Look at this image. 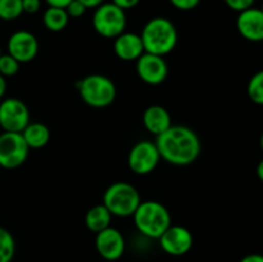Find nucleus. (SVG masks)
Segmentation results:
<instances>
[{
    "label": "nucleus",
    "instance_id": "1",
    "mask_svg": "<svg viewBox=\"0 0 263 262\" xmlns=\"http://www.w3.org/2000/svg\"><path fill=\"white\" fill-rule=\"evenodd\" d=\"M156 145L161 159L174 166H189L194 163L202 152V143L193 128L172 125L161 135L156 136Z\"/></svg>",
    "mask_w": 263,
    "mask_h": 262
},
{
    "label": "nucleus",
    "instance_id": "2",
    "mask_svg": "<svg viewBox=\"0 0 263 262\" xmlns=\"http://www.w3.org/2000/svg\"><path fill=\"white\" fill-rule=\"evenodd\" d=\"M140 38L145 53L164 57L176 48L179 35L168 18L156 17L145 23Z\"/></svg>",
    "mask_w": 263,
    "mask_h": 262
},
{
    "label": "nucleus",
    "instance_id": "3",
    "mask_svg": "<svg viewBox=\"0 0 263 262\" xmlns=\"http://www.w3.org/2000/svg\"><path fill=\"white\" fill-rule=\"evenodd\" d=\"M134 223L139 233L151 239H159L171 225V215L162 203L145 200L139 204L133 215Z\"/></svg>",
    "mask_w": 263,
    "mask_h": 262
},
{
    "label": "nucleus",
    "instance_id": "4",
    "mask_svg": "<svg viewBox=\"0 0 263 262\" xmlns=\"http://www.w3.org/2000/svg\"><path fill=\"white\" fill-rule=\"evenodd\" d=\"M141 203L140 194L134 185L125 181L113 182L103 195V204L112 216L130 217Z\"/></svg>",
    "mask_w": 263,
    "mask_h": 262
},
{
    "label": "nucleus",
    "instance_id": "5",
    "mask_svg": "<svg viewBox=\"0 0 263 262\" xmlns=\"http://www.w3.org/2000/svg\"><path fill=\"white\" fill-rule=\"evenodd\" d=\"M81 99L92 108H105L112 104L117 95L116 85L104 74H89L77 82Z\"/></svg>",
    "mask_w": 263,
    "mask_h": 262
},
{
    "label": "nucleus",
    "instance_id": "6",
    "mask_svg": "<svg viewBox=\"0 0 263 262\" xmlns=\"http://www.w3.org/2000/svg\"><path fill=\"white\" fill-rule=\"evenodd\" d=\"M92 27L105 39H116L125 32L126 14L125 10L113 3H103L95 8L92 15Z\"/></svg>",
    "mask_w": 263,
    "mask_h": 262
},
{
    "label": "nucleus",
    "instance_id": "7",
    "mask_svg": "<svg viewBox=\"0 0 263 262\" xmlns=\"http://www.w3.org/2000/svg\"><path fill=\"white\" fill-rule=\"evenodd\" d=\"M30 148L21 133L0 134V167L7 170L22 166L28 158Z\"/></svg>",
    "mask_w": 263,
    "mask_h": 262
},
{
    "label": "nucleus",
    "instance_id": "8",
    "mask_svg": "<svg viewBox=\"0 0 263 262\" xmlns=\"http://www.w3.org/2000/svg\"><path fill=\"white\" fill-rule=\"evenodd\" d=\"M30 123V110L18 98H7L0 103V127L9 133H22Z\"/></svg>",
    "mask_w": 263,
    "mask_h": 262
},
{
    "label": "nucleus",
    "instance_id": "9",
    "mask_svg": "<svg viewBox=\"0 0 263 262\" xmlns=\"http://www.w3.org/2000/svg\"><path fill=\"white\" fill-rule=\"evenodd\" d=\"M161 161L156 143L151 140L138 141L128 153L127 163L136 175H148L156 170Z\"/></svg>",
    "mask_w": 263,
    "mask_h": 262
},
{
    "label": "nucleus",
    "instance_id": "10",
    "mask_svg": "<svg viewBox=\"0 0 263 262\" xmlns=\"http://www.w3.org/2000/svg\"><path fill=\"white\" fill-rule=\"evenodd\" d=\"M136 73L148 85H161L168 76V66L163 57L143 53L136 59Z\"/></svg>",
    "mask_w": 263,
    "mask_h": 262
},
{
    "label": "nucleus",
    "instance_id": "11",
    "mask_svg": "<svg viewBox=\"0 0 263 262\" xmlns=\"http://www.w3.org/2000/svg\"><path fill=\"white\" fill-rule=\"evenodd\" d=\"M158 240L161 248L167 254L176 257L186 254L194 244V238L189 229L181 225H172V223L162 234Z\"/></svg>",
    "mask_w": 263,
    "mask_h": 262
},
{
    "label": "nucleus",
    "instance_id": "12",
    "mask_svg": "<svg viewBox=\"0 0 263 262\" xmlns=\"http://www.w3.org/2000/svg\"><path fill=\"white\" fill-rule=\"evenodd\" d=\"M95 248L100 257L104 258L105 261H117L125 253V238L120 230L109 226V228L97 233Z\"/></svg>",
    "mask_w": 263,
    "mask_h": 262
},
{
    "label": "nucleus",
    "instance_id": "13",
    "mask_svg": "<svg viewBox=\"0 0 263 262\" xmlns=\"http://www.w3.org/2000/svg\"><path fill=\"white\" fill-rule=\"evenodd\" d=\"M39 53V41L33 33L21 30L12 33L8 40V54L20 63L33 61Z\"/></svg>",
    "mask_w": 263,
    "mask_h": 262
},
{
    "label": "nucleus",
    "instance_id": "14",
    "mask_svg": "<svg viewBox=\"0 0 263 262\" xmlns=\"http://www.w3.org/2000/svg\"><path fill=\"white\" fill-rule=\"evenodd\" d=\"M239 33L252 43L263 41V12L258 8H248L239 13L236 20Z\"/></svg>",
    "mask_w": 263,
    "mask_h": 262
},
{
    "label": "nucleus",
    "instance_id": "15",
    "mask_svg": "<svg viewBox=\"0 0 263 262\" xmlns=\"http://www.w3.org/2000/svg\"><path fill=\"white\" fill-rule=\"evenodd\" d=\"M113 49L116 55L125 62L136 61L141 54L145 53L140 35L135 32H123L117 36L115 39Z\"/></svg>",
    "mask_w": 263,
    "mask_h": 262
},
{
    "label": "nucleus",
    "instance_id": "16",
    "mask_svg": "<svg viewBox=\"0 0 263 262\" xmlns=\"http://www.w3.org/2000/svg\"><path fill=\"white\" fill-rule=\"evenodd\" d=\"M143 125L149 133L158 136L172 126L171 115L162 105H151L143 113Z\"/></svg>",
    "mask_w": 263,
    "mask_h": 262
},
{
    "label": "nucleus",
    "instance_id": "17",
    "mask_svg": "<svg viewBox=\"0 0 263 262\" xmlns=\"http://www.w3.org/2000/svg\"><path fill=\"white\" fill-rule=\"evenodd\" d=\"M21 134L30 149L44 148L50 140V130L43 122H30Z\"/></svg>",
    "mask_w": 263,
    "mask_h": 262
},
{
    "label": "nucleus",
    "instance_id": "18",
    "mask_svg": "<svg viewBox=\"0 0 263 262\" xmlns=\"http://www.w3.org/2000/svg\"><path fill=\"white\" fill-rule=\"evenodd\" d=\"M110 221H112V215L104 204L94 205L85 215V225L95 234L109 228Z\"/></svg>",
    "mask_w": 263,
    "mask_h": 262
},
{
    "label": "nucleus",
    "instance_id": "19",
    "mask_svg": "<svg viewBox=\"0 0 263 262\" xmlns=\"http://www.w3.org/2000/svg\"><path fill=\"white\" fill-rule=\"evenodd\" d=\"M68 22L69 17L64 8L49 7L44 12L43 23L49 31H53V32L63 31L67 27V25H68Z\"/></svg>",
    "mask_w": 263,
    "mask_h": 262
},
{
    "label": "nucleus",
    "instance_id": "20",
    "mask_svg": "<svg viewBox=\"0 0 263 262\" xmlns=\"http://www.w3.org/2000/svg\"><path fill=\"white\" fill-rule=\"evenodd\" d=\"M15 254V240L12 233L0 228V262H12Z\"/></svg>",
    "mask_w": 263,
    "mask_h": 262
},
{
    "label": "nucleus",
    "instance_id": "21",
    "mask_svg": "<svg viewBox=\"0 0 263 262\" xmlns=\"http://www.w3.org/2000/svg\"><path fill=\"white\" fill-rule=\"evenodd\" d=\"M247 92L254 104L263 105V69L251 77L247 86Z\"/></svg>",
    "mask_w": 263,
    "mask_h": 262
},
{
    "label": "nucleus",
    "instance_id": "22",
    "mask_svg": "<svg viewBox=\"0 0 263 262\" xmlns=\"http://www.w3.org/2000/svg\"><path fill=\"white\" fill-rule=\"evenodd\" d=\"M22 13V0H0V20L14 21Z\"/></svg>",
    "mask_w": 263,
    "mask_h": 262
},
{
    "label": "nucleus",
    "instance_id": "23",
    "mask_svg": "<svg viewBox=\"0 0 263 262\" xmlns=\"http://www.w3.org/2000/svg\"><path fill=\"white\" fill-rule=\"evenodd\" d=\"M20 62L13 58L10 54L0 55V74L4 77L14 76L20 71Z\"/></svg>",
    "mask_w": 263,
    "mask_h": 262
},
{
    "label": "nucleus",
    "instance_id": "24",
    "mask_svg": "<svg viewBox=\"0 0 263 262\" xmlns=\"http://www.w3.org/2000/svg\"><path fill=\"white\" fill-rule=\"evenodd\" d=\"M64 9H66L69 18H80L85 14L87 8L81 2H79V0H72Z\"/></svg>",
    "mask_w": 263,
    "mask_h": 262
},
{
    "label": "nucleus",
    "instance_id": "25",
    "mask_svg": "<svg viewBox=\"0 0 263 262\" xmlns=\"http://www.w3.org/2000/svg\"><path fill=\"white\" fill-rule=\"evenodd\" d=\"M225 4L228 5L230 9L235 10V12H243V10L248 9V8L253 7L256 0H223Z\"/></svg>",
    "mask_w": 263,
    "mask_h": 262
},
{
    "label": "nucleus",
    "instance_id": "26",
    "mask_svg": "<svg viewBox=\"0 0 263 262\" xmlns=\"http://www.w3.org/2000/svg\"><path fill=\"white\" fill-rule=\"evenodd\" d=\"M170 3L179 10H192L199 5L200 0H170Z\"/></svg>",
    "mask_w": 263,
    "mask_h": 262
},
{
    "label": "nucleus",
    "instance_id": "27",
    "mask_svg": "<svg viewBox=\"0 0 263 262\" xmlns=\"http://www.w3.org/2000/svg\"><path fill=\"white\" fill-rule=\"evenodd\" d=\"M41 0H22L23 13L27 14H35L40 10Z\"/></svg>",
    "mask_w": 263,
    "mask_h": 262
},
{
    "label": "nucleus",
    "instance_id": "28",
    "mask_svg": "<svg viewBox=\"0 0 263 262\" xmlns=\"http://www.w3.org/2000/svg\"><path fill=\"white\" fill-rule=\"evenodd\" d=\"M112 3L117 5L118 8H121V9L127 10L135 8L140 3V0H112Z\"/></svg>",
    "mask_w": 263,
    "mask_h": 262
},
{
    "label": "nucleus",
    "instance_id": "29",
    "mask_svg": "<svg viewBox=\"0 0 263 262\" xmlns=\"http://www.w3.org/2000/svg\"><path fill=\"white\" fill-rule=\"evenodd\" d=\"M240 262H263V254L258 253H251L244 256L240 259Z\"/></svg>",
    "mask_w": 263,
    "mask_h": 262
},
{
    "label": "nucleus",
    "instance_id": "30",
    "mask_svg": "<svg viewBox=\"0 0 263 262\" xmlns=\"http://www.w3.org/2000/svg\"><path fill=\"white\" fill-rule=\"evenodd\" d=\"M48 3L49 7H55V8H66L72 0H45Z\"/></svg>",
    "mask_w": 263,
    "mask_h": 262
},
{
    "label": "nucleus",
    "instance_id": "31",
    "mask_svg": "<svg viewBox=\"0 0 263 262\" xmlns=\"http://www.w3.org/2000/svg\"><path fill=\"white\" fill-rule=\"evenodd\" d=\"M79 2H81L89 9V8H98L104 3V0H79Z\"/></svg>",
    "mask_w": 263,
    "mask_h": 262
},
{
    "label": "nucleus",
    "instance_id": "32",
    "mask_svg": "<svg viewBox=\"0 0 263 262\" xmlns=\"http://www.w3.org/2000/svg\"><path fill=\"white\" fill-rule=\"evenodd\" d=\"M5 91H7V81H5V77L0 74V99L4 97Z\"/></svg>",
    "mask_w": 263,
    "mask_h": 262
},
{
    "label": "nucleus",
    "instance_id": "33",
    "mask_svg": "<svg viewBox=\"0 0 263 262\" xmlns=\"http://www.w3.org/2000/svg\"><path fill=\"white\" fill-rule=\"evenodd\" d=\"M257 176H258V179L263 182V159L259 162L258 166H257Z\"/></svg>",
    "mask_w": 263,
    "mask_h": 262
},
{
    "label": "nucleus",
    "instance_id": "34",
    "mask_svg": "<svg viewBox=\"0 0 263 262\" xmlns=\"http://www.w3.org/2000/svg\"><path fill=\"white\" fill-rule=\"evenodd\" d=\"M259 144H261V148H262V151H263V134L261 135V140H259Z\"/></svg>",
    "mask_w": 263,
    "mask_h": 262
},
{
    "label": "nucleus",
    "instance_id": "35",
    "mask_svg": "<svg viewBox=\"0 0 263 262\" xmlns=\"http://www.w3.org/2000/svg\"><path fill=\"white\" fill-rule=\"evenodd\" d=\"M261 10L263 12V3H262V7H261Z\"/></svg>",
    "mask_w": 263,
    "mask_h": 262
},
{
    "label": "nucleus",
    "instance_id": "36",
    "mask_svg": "<svg viewBox=\"0 0 263 262\" xmlns=\"http://www.w3.org/2000/svg\"><path fill=\"white\" fill-rule=\"evenodd\" d=\"M2 54H3V53H2V48H0V55H2Z\"/></svg>",
    "mask_w": 263,
    "mask_h": 262
}]
</instances>
